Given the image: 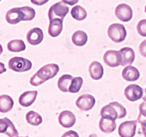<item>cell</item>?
<instances>
[{
    "label": "cell",
    "instance_id": "1",
    "mask_svg": "<svg viewBox=\"0 0 146 137\" xmlns=\"http://www.w3.org/2000/svg\"><path fill=\"white\" fill-rule=\"evenodd\" d=\"M36 11L30 7H15L6 14V20L10 24H16L21 21H31L35 17Z\"/></svg>",
    "mask_w": 146,
    "mask_h": 137
},
{
    "label": "cell",
    "instance_id": "2",
    "mask_svg": "<svg viewBox=\"0 0 146 137\" xmlns=\"http://www.w3.org/2000/svg\"><path fill=\"white\" fill-rule=\"evenodd\" d=\"M59 71V67L56 64H48L41 67L30 78V84L34 86H38L44 84L47 80L52 78Z\"/></svg>",
    "mask_w": 146,
    "mask_h": 137
},
{
    "label": "cell",
    "instance_id": "3",
    "mask_svg": "<svg viewBox=\"0 0 146 137\" xmlns=\"http://www.w3.org/2000/svg\"><path fill=\"white\" fill-rule=\"evenodd\" d=\"M101 117H107L115 120L123 118L126 116L127 111L125 107L118 102L114 101L103 107L101 110Z\"/></svg>",
    "mask_w": 146,
    "mask_h": 137
},
{
    "label": "cell",
    "instance_id": "4",
    "mask_svg": "<svg viewBox=\"0 0 146 137\" xmlns=\"http://www.w3.org/2000/svg\"><path fill=\"white\" fill-rule=\"evenodd\" d=\"M108 37L115 43H120L125 39L126 29L123 24H113L108 29Z\"/></svg>",
    "mask_w": 146,
    "mask_h": 137
},
{
    "label": "cell",
    "instance_id": "5",
    "mask_svg": "<svg viewBox=\"0 0 146 137\" xmlns=\"http://www.w3.org/2000/svg\"><path fill=\"white\" fill-rule=\"evenodd\" d=\"M9 67L10 69L17 72H24L31 69L32 67V63L27 59L15 57L9 60Z\"/></svg>",
    "mask_w": 146,
    "mask_h": 137
},
{
    "label": "cell",
    "instance_id": "6",
    "mask_svg": "<svg viewBox=\"0 0 146 137\" xmlns=\"http://www.w3.org/2000/svg\"><path fill=\"white\" fill-rule=\"evenodd\" d=\"M69 11L68 6L66 5L63 1H59L50 7L48 12V17L49 20L54 19H64Z\"/></svg>",
    "mask_w": 146,
    "mask_h": 137
},
{
    "label": "cell",
    "instance_id": "7",
    "mask_svg": "<svg viewBox=\"0 0 146 137\" xmlns=\"http://www.w3.org/2000/svg\"><path fill=\"white\" fill-rule=\"evenodd\" d=\"M137 120L124 121L120 124L118 134L120 137H134L136 132Z\"/></svg>",
    "mask_w": 146,
    "mask_h": 137
},
{
    "label": "cell",
    "instance_id": "8",
    "mask_svg": "<svg viewBox=\"0 0 146 137\" xmlns=\"http://www.w3.org/2000/svg\"><path fill=\"white\" fill-rule=\"evenodd\" d=\"M104 61L108 67H117L119 65H121L122 56L120 51L108 50L104 54Z\"/></svg>",
    "mask_w": 146,
    "mask_h": 137
},
{
    "label": "cell",
    "instance_id": "9",
    "mask_svg": "<svg viewBox=\"0 0 146 137\" xmlns=\"http://www.w3.org/2000/svg\"><path fill=\"white\" fill-rule=\"evenodd\" d=\"M124 95L129 101H138L143 96V89L137 84H131L125 88Z\"/></svg>",
    "mask_w": 146,
    "mask_h": 137
},
{
    "label": "cell",
    "instance_id": "10",
    "mask_svg": "<svg viewBox=\"0 0 146 137\" xmlns=\"http://www.w3.org/2000/svg\"><path fill=\"white\" fill-rule=\"evenodd\" d=\"M96 104V99L91 94H84L77 98L76 105L81 111H89Z\"/></svg>",
    "mask_w": 146,
    "mask_h": 137
},
{
    "label": "cell",
    "instance_id": "11",
    "mask_svg": "<svg viewBox=\"0 0 146 137\" xmlns=\"http://www.w3.org/2000/svg\"><path fill=\"white\" fill-rule=\"evenodd\" d=\"M115 17L121 21L128 22L133 17V10L129 5L126 4H121L116 7L115 9Z\"/></svg>",
    "mask_w": 146,
    "mask_h": 137
},
{
    "label": "cell",
    "instance_id": "12",
    "mask_svg": "<svg viewBox=\"0 0 146 137\" xmlns=\"http://www.w3.org/2000/svg\"><path fill=\"white\" fill-rule=\"evenodd\" d=\"M0 132L5 134L9 137H17L19 132L14 124L7 117L0 119Z\"/></svg>",
    "mask_w": 146,
    "mask_h": 137
},
{
    "label": "cell",
    "instance_id": "13",
    "mask_svg": "<svg viewBox=\"0 0 146 137\" xmlns=\"http://www.w3.org/2000/svg\"><path fill=\"white\" fill-rule=\"evenodd\" d=\"M43 39H44V33H43L42 30L38 27L31 29L27 33V41L31 45H38L43 41Z\"/></svg>",
    "mask_w": 146,
    "mask_h": 137
},
{
    "label": "cell",
    "instance_id": "14",
    "mask_svg": "<svg viewBox=\"0 0 146 137\" xmlns=\"http://www.w3.org/2000/svg\"><path fill=\"white\" fill-rule=\"evenodd\" d=\"M76 118L74 113L70 111H64L58 116V122L64 128H71L75 124Z\"/></svg>",
    "mask_w": 146,
    "mask_h": 137
},
{
    "label": "cell",
    "instance_id": "15",
    "mask_svg": "<svg viewBox=\"0 0 146 137\" xmlns=\"http://www.w3.org/2000/svg\"><path fill=\"white\" fill-rule=\"evenodd\" d=\"M38 91H27L23 93L19 98V103L24 107H28L32 105L36 98Z\"/></svg>",
    "mask_w": 146,
    "mask_h": 137
},
{
    "label": "cell",
    "instance_id": "16",
    "mask_svg": "<svg viewBox=\"0 0 146 137\" xmlns=\"http://www.w3.org/2000/svg\"><path fill=\"white\" fill-rule=\"evenodd\" d=\"M115 120L107 117H101L99 121V128L102 132L110 134L114 131L116 128Z\"/></svg>",
    "mask_w": 146,
    "mask_h": 137
},
{
    "label": "cell",
    "instance_id": "17",
    "mask_svg": "<svg viewBox=\"0 0 146 137\" xmlns=\"http://www.w3.org/2000/svg\"><path fill=\"white\" fill-rule=\"evenodd\" d=\"M63 20L61 19H54L50 20L48 32L51 37H56L61 33L63 29Z\"/></svg>",
    "mask_w": 146,
    "mask_h": 137
},
{
    "label": "cell",
    "instance_id": "18",
    "mask_svg": "<svg viewBox=\"0 0 146 137\" xmlns=\"http://www.w3.org/2000/svg\"><path fill=\"white\" fill-rule=\"evenodd\" d=\"M121 56H122V63L121 66L125 67L126 65H130L133 63L135 60V54L134 50L130 47H125L120 50Z\"/></svg>",
    "mask_w": 146,
    "mask_h": 137
},
{
    "label": "cell",
    "instance_id": "19",
    "mask_svg": "<svg viewBox=\"0 0 146 137\" xmlns=\"http://www.w3.org/2000/svg\"><path fill=\"white\" fill-rule=\"evenodd\" d=\"M90 76L94 80L101 79L104 75V67L101 63L94 61L90 64L88 68Z\"/></svg>",
    "mask_w": 146,
    "mask_h": 137
},
{
    "label": "cell",
    "instance_id": "20",
    "mask_svg": "<svg viewBox=\"0 0 146 137\" xmlns=\"http://www.w3.org/2000/svg\"><path fill=\"white\" fill-rule=\"evenodd\" d=\"M123 78L128 81H135L140 77V72L138 68L133 66H128L122 72Z\"/></svg>",
    "mask_w": 146,
    "mask_h": 137
},
{
    "label": "cell",
    "instance_id": "21",
    "mask_svg": "<svg viewBox=\"0 0 146 137\" xmlns=\"http://www.w3.org/2000/svg\"><path fill=\"white\" fill-rule=\"evenodd\" d=\"M14 106V101L9 95L0 96V112L7 113L11 111Z\"/></svg>",
    "mask_w": 146,
    "mask_h": 137
},
{
    "label": "cell",
    "instance_id": "22",
    "mask_svg": "<svg viewBox=\"0 0 146 137\" xmlns=\"http://www.w3.org/2000/svg\"><path fill=\"white\" fill-rule=\"evenodd\" d=\"M73 78L74 77L69 74H64L58 78V84H57L58 88L63 92H68Z\"/></svg>",
    "mask_w": 146,
    "mask_h": 137
},
{
    "label": "cell",
    "instance_id": "23",
    "mask_svg": "<svg viewBox=\"0 0 146 137\" xmlns=\"http://www.w3.org/2000/svg\"><path fill=\"white\" fill-rule=\"evenodd\" d=\"M88 41V36L84 31L78 30L74 32L72 36V42L77 47H83Z\"/></svg>",
    "mask_w": 146,
    "mask_h": 137
},
{
    "label": "cell",
    "instance_id": "24",
    "mask_svg": "<svg viewBox=\"0 0 146 137\" xmlns=\"http://www.w3.org/2000/svg\"><path fill=\"white\" fill-rule=\"evenodd\" d=\"M7 49L11 52H20L26 49V45L23 40L14 39L7 44Z\"/></svg>",
    "mask_w": 146,
    "mask_h": 137
},
{
    "label": "cell",
    "instance_id": "25",
    "mask_svg": "<svg viewBox=\"0 0 146 137\" xmlns=\"http://www.w3.org/2000/svg\"><path fill=\"white\" fill-rule=\"evenodd\" d=\"M71 14L73 18L78 21H83L87 17V12L86 9L80 5H77L73 7Z\"/></svg>",
    "mask_w": 146,
    "mask_h": 137
},
{
    "label": "cell",
    "instance_id": "26",
    "mask_svg": "<svg viewBox=\"0 0 146 137\" xmlns=\"http://www.w3.org/2000/svg\"><path fill=\"white\" fill-rule=\"evenodd\" d=\"M26 119L29 124L34 126L40 125L43 121L42 117L40 116V114L33 111H30L27 113L26 115Z\"/></svg>",
    "mask_w": 146,
    "mask_h": 137
},
{
    "label": "cell",
    "instance_id": "27",
    "mask_svg": "<svg viewBox=\"0 0 146 137\" xmlns=\"http://www.w3.org/2000/svg\"><path fill=\"white\" fill-rule=\"evenodd\" d=\"M83 82H84V81H83V78L81 77H74L72 81H71L68 92L78 93L81 88Z\"/></svg>",
    "mask_w": 146,
    "mask_h": 137
},
{
    "label": "cell",
    "instance_id": "28",
    "mask_svg": "<svg viewBox=\"0 0 146 137\" xmlns=\"http://www.w3.org/2000/svg\"><path fill=\"white\" fill-rule=\"evenodd\" d=\"M137 31L141 36L146 37V19L141 20L138 22L137 25Z\"/></svg>",
    "mask_w": 146,
    "mask_h": 137
},
{
    "label": "cell",
    "instance_id": "29",
    "mask_svg": "<svg viewBox=\"0 0 146 137\" xmlns=\"http://www.w3.org/2000/svg\"><path fill=\"white\" fill-rule=\"evenodd\" d=\"M139 110H140V114L138 117L137 121H140L143 118H146V101L141 103L139 106Z\"/></svg>",
    "mask_w": 146,
    "mask_h": 137
},
{
    "label": "cell",
    "instance_id": "30",
    "mask_svg": "<svg viewBox=\"0 0 146 137\" xmlns=\"http://www.w3.org/2000/svg\"><path fill=\"white\" fill-rule=\"evenodd\" d=\"M139 51L143 57L146 58V39L143 41L140 44Z\"/></svg>",
    "mask_w": 146,
    "mask_h": 137
},
{
    "label": "cell",
    "instance_id": "31",
    "mask_svg": "<svg viewBox=\"0 0 146 137\" xmlns=\"http://www.w3.org/2000/svg\"><path fill=\"white\" fill-rule=\"evenodd\" d=\"M61 137H79L78 133L74 131H68L64 134Z\"/></svg>",
    "mask_w": 146,
    "mask_h": 137
},
{
    "label": "cell",
    "instance_id": "32",
    "mask_svg": "<svg viewBox=\"0 0 146 137\" xmlns=\"http://www.w3.org/2000/svg\"><path fill=\"white\" fill-rule=\"evenodd\" d=\"M138 123L141 124V128H142V132L144 136L146 137V118H143L138 121Z\"/></svg>",
    "mask_w": 146,
    "mask_h": 137
},
{
    "label": "cell",
    "instance_id": "33",
    "mask_svg": "<svg viewBox=\"0 0 146 137\" xmlns=\"http://www.w3.org/2000/svg\"><path fill=\"white\" fill-rule=\"evenodd\" d=\"M31 3L37 6H42L48 1V0H31Z\"/></svg>",
    "mask_w": 146,
    "mask_h": 137
},
{
    "label": "cell",
    "instance_id": "34",
    "mask_svg": "<svg viewBox=\"0 0 146 137\" xmlns=\"http://www.w3.org/2000/svg\"><path fill=\"white\" fill-rule=\"evenodd\" d=\"M63 2L66 4H68L70 6H73L74 4H77L78 0H62Z\"/></svg>",
    "mask_w": 146,
    "mask_h": 137
},
{
    "label": "cell",
    "instance_id": "35",
    "mask_svg": "<svg viewBox=\"0 0 146 137\" xmlns=\"http://www.w3.org/2000/svg\"><path fill=\"white\" fill-rule=\"evenodd\" d=\"M143 99L145 101H146V88L145 89V95L143 96Z\"/></svg>",
    "mask_w": 146,
    "mask_h": 137
},
{
    "label": "cell",
    "instance_id": "36",
    "mask_svg": "<svg viewBox=\"0 0 146 137\" xmlns=\"http://www.w3.org/2000/svg\"><path fill=\"white\" fill-rule=\"evenodd\" d=\"M145 12L146 13V6H145Z\"/></svg>",
    "mask_w": 146,
    "mask_h": 137
},
{
    "label": "cell",
    "instance_id": "37",
    "mask_svg": "<svg viewBox=\"0 0 146 137\" xmlns=\"http://www.w3.org/2000/svg\"><path fill=\"white\" fill-rule=\"evenodd\" d=\"M17 137H23V136H17ZM24 137H29V136H24Z\"/></svg>",
    "mask_w": 146,
    "mask_h": 137
}]
</instances>
